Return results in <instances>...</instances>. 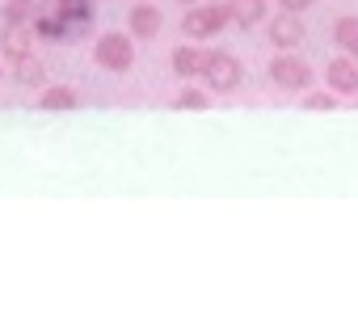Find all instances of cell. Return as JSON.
<instances>
[{
    "label": "cell",
    "mask_w": 358,
    "mask_h": 316,
    "mask_svg": "<svg viewBox=\"0 0 358 316\" xmlns=\"http://www.w3.org/2000/svg\"><path fill=\"white\" fill-rule=\"evenodd\" d=\"M93 64H97L101 72H114V76L131 72V68H135V38H131V34H118V30L101 34V38L93 43Z\"/></svg>",
    "instance_id": "cell-1"
},
{
    "label": "cell",
    "mask_w": 358,
    "mask_h": 316,
    "mask_svg": "<svg viewBox=\"0 0 358 316\" xmlns=\"http://www.w3.org/2000/svg\"><path fill=\"white\" fill-rule=\"evenodd\" d=\"M245 80V68L232 51H207V64H203V85L211 93H236Z\"/></svg>",
    "instance_id": "cell-2"
},
{
    "label": "cell",
    "mask_w": 358,
    "mask_h": 316,
    "mask_svg": "<svg viewBox=\"0 0 358 316\" xmlns=\"http://www.w3.org/2000/svg\"><path fill=\"white\" fill-rule=\"evenodd\" d=\"M266 72H270V85H274V89H287V93H303V89H312V68H308V59L295 55V51L274 55Z\"/></svg>",
    "instance_id": "cell-3"
},
{
    "label": "cell",
    "mask_w": 358,
    "mask_h": 316,
    "mask_svg": "<svg viewBox=\"0 0 358 316\" xmlns=\"http://www.w3.org/2000/svg\"><path fill=\"white\" fill-rule=\"evenodd\" d=\"M224 26H232V22H228V9H224V0H220V5H203V0H199V5H190L186 17H182V34L194 38V43L215 38Z\"/></svg>",
    "instance_id": "cell-4"
},
{
    "label": "cell",
    "mask_w": 358,
    "mask_h": 316,
    "mask_svg": "<svg viewBox=\"0 0 358 316\" xmlns=\"http://www.w3.org/2000/svg\"><path fill=\"white\" fill-rule=\"evenodd\" d=\"M47 5L64 17V26H68L72 43H76V38H85V34L93 30V17H97V5H93V0H47Z\"/></svg>",
    "instance_id": "cell-5"
},
{
    "label": "cell",
    "mask_w": 358,
    "mask_h": 316,
    "mask_svg": "<svg viewBox=\"0 0 358 316\" xmlns=\"http://www.w3.org/2000/svg\"><path fill=\"white\" fill-rule=\"evenodd\" d=\"M160 26H164V13L152 5V0H139V5H131V13H127V34H131L135 43L156 38V34H160Z\"/></svg>",
    "instance_id": "cell-6"
},
{
    "label": "cell",
    "mask_w": 358,
    "mask_h": 316,
    "mask_svg": "<svg viewBox=\"0 0 358 316\" xmlns=\"http://www.w3.org/2000/svg\"><path fill=\"white\" fill-rule=\"evenodd\" d=\"M30 51H34V30H30V22H5V30H0V55L13 64V59H22V55H30Z\"/></svg>",
    "instance_id": "cell-7"
},
{
    "label": "cell",
    "mask_w": 358,
    "mask_h": 316,
    "mask_svg": "<svg viewBox=\"0 0 358 316\" xmlns=\"http://www.w3.org/2000/svg\"><path fill=\"white\" fill-rule=\"evenodd\" d=\"M324 85H329V93H337V97H354V93H358V59H350V55L333 59V64L324 68Z\"/></svg>",
    "instance_id": "cell-8"
},
{
    "label": "cell",
    "mask_w": 358,
    "mask_h": 316,
    "mask_svg": "<svg viewBox=\"0 0 358 316\" xmlns=\"http://www.w3.org/2000/svg\"><path fill=\"white\" fill-rule=\"evenodd\" d=\"M270 43L278 47V51H295L299 43H303V22H299V13H278V17H270Z\"/></svg>",
    "instance_id": "cell-9"
},
{
    "label": "cell",
    "mask_w": 358,
    "mask_h": 316,
    "mask_svg": "<svg viewBox=\"0 0 358 316\" xmlns=\"http://www.w3.org/2000/svg\"><path fill=\"white\" fill-rule=\"evenodd\" d=\"M173 76H182V80H199L203 76V64H207V47H199V43H182L173 51Z\"/></svg>",
    "instance_id": "cell-10"
},
{
    "label": "cell",
    "mask_w": 358,
    "mask_h": 316,
    "mask_svg": "<svg viewBox=\"0 0 358 316\" xmlns=\"http://www.w3.org/2000/svg\"><path fill=\"white\" fill-rule=\"evenodd\" d=\"M224 9H228V22L241 30H253L266 22V0H224Z\"/></svg>",
    "instance_id": "cell-11"
},
{
    "label": "cell",
    "mask_w": 358,
    "mask_h": 316,
    "mask_svg": "<svg viewBox=\"0 0 358 316\" xmlns=\"http://www.w3.org/2000/svg\"><path fill=\"white\" fill-rule=\"evenodd\" d=\"M80 106V93L72 89V85H43V93H38V110H76Z\"/></svg>",
    "instance_id": "cell-12"
},
{
    "label": "cell",
    "mask_w": 358,
    "mask_h": 316,
    "mask_svg": "<svg viewBox=\"0 0 358 316\" xmlns=\"http://www.w3.org/2000/svg\"><path fill=\"white\" fill-rule=\"evenodd\" d=\"M13 76H17L22 89H43L47 85V68H43V59H34V51L13 59Z\"/></svg>",
    "instance_id": "cell-13"
},
{
    "label": "cell",
    "mask_w": 358,
    "mask_h": 316,
    "mask_svg": "<svg viewBox=\"0 0 358 316\" xmlns=\"http://www.w3.org/2000/svg\"><path fill=\"white\" fill-rule=\"evenodd\" d=\"M333 43H337L350 59H358V17H337V22H333Z\"/></svg>",
    "instance_id": "cell-14"
},
{
    "label": "cell",
    "mask_w": 358,
    "mask_h": 316,
    "mask_svg": "<svg viewBox=\"0 0 358 316\" xmlns=\"http://www.w3.org/2000/svg\"><path fill=\"white\" fill-rule=\"evenodd\" d=\"M38 0H5V22H30Z\"/></svg>",
    "instance_id": "cell-15"
},
{
    "label": "cell",
    "mask_w": 358,
    "mask_h": 316,
    "mask_svg": "<svg viewBox=\"0 0 358 316\" xmlns=\"http://www.w3.org/2000/svg\"><path fill=\"white\" fill-rule=\"evenodd\" d=\"M173 106H177V110H207L211 101H207V93H203V89H182Z\"/></svg>",
    "instance_id": "cell-16"
},
{
    "label": "cell",
    "mask_w": 358,
    "mask_h": 316,
    "mask_svg": "<svg viewBox=\"0 0 358 316\" xmlns=\"http://www.w3.org/2000/svg\"><path fill=\"white\" fill-rule=\"evenodd\" d=\"M337 106V93H308L303 89V110H333Z\"/></svg>",
    "instance_id": "cell-17"
},
{
    "label": "cell",
    "mask_w": 358,
    "mask_h": 316,
    "mask_svg": "<svg viewBox=\"0 0 358 316\" xmlns=\"http://www.w3.org/2000/svg\"><path fill=\"white\" fill-rule=\"evenodd\" d=\"M278 5H282L287 13H308V9L316 5V0H278Z\"/></svg>",
    "instance_id": "cell-18"
},
{
    "label": "cell",
    "mask_w": 358,
    "mask_h": 316,
    "mask_svg": "<svg viewBox=\"0 0 358 316\" xmlns=\"http://www.w3.org/2000/svg\"><path fill=\"white\" fill-rule=\"evenodd\" d=\"M177 5H186V9H190V5H199V0H177Z\"/></svg>",
    "instance_id": "cell-19"
},
{
    "label": "cell",
    "mask_w": 358,
    "mask_h": 316,
    "mask_svg": "<svg viewBox=\"0 0 358 316\" xmlns=\"http://www.w3.org/2000/svg\"><path fill=\"white\" fill-rule=\"evenodd\" d=\"M0 80H5V68H0Z\"/></svg>",
    "instance_id": "cell-20"
},
{
    "label": "cell",
    "mask_w": 358,
    "mask_h": 316,
    "mask_svg": "<svg viewBox=\"0 0 358 316\" xmlns=\"http://www.w3.org/2000/svg\"><path fill=\"white\" fill-rule=\"evenodd\" d=\"M354 97H358V93H354Z\"/></svg>",
    "instance_id": "cell-21"
}]
</instances>
